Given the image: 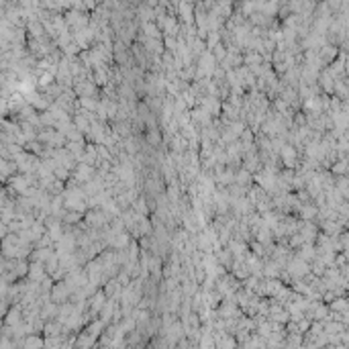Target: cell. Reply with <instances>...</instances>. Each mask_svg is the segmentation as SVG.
Returning a JSON list of instances; mask_svg holds the SVG:
<instances>
[{
    "mask_svg": "<svg viewBox=\"0 0 349 349\" xmlns=\"http://www.w3.org/2000/svg\"><path fill=\"white\" fill-rule=\"evenodd\" d=\"M178 11H180V21H182L184 27L192 25V21H194V15H192L194 4H186V2H182V4H178Z\"/></svg>",
    "mask_w": 349,
    "mask_h": 349,
    "instance_id": "cell-2",
    "label": "cell"
},
{
    "mask_svg": "<svg viewBox=\"0 0 349 349\" xmlns=\"http://www.w3.org/2000/svg\"><path fill=\"white\" fill-rule=\"evenodd\" d=\"M55 267H57V255H49V259H47V270L53 272Z\"/></svg>",
    "mask_w": 349,
    "mask_h": 349,
    "instance_id": "cell-3",
    "label": "cell"
},
{
    "mask_svg": "<svg viewBox=\"0 0 349 349\" xmlns=\"http://www.w3.org/2000/svg\"><path fill=\"white\" fill-rule=\"evenodd\" d=\"M337 53H339L337 45H325L323 49H318L316 55H318V62H321V64H333Z\"/></svg>",
    "mask_w": 349,
    "mask_h": 349,
    "instance_id": "cell-1",
    "label": "cell"
}]
</instances>
